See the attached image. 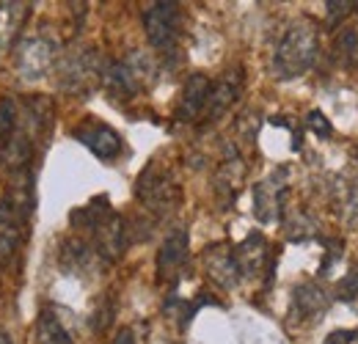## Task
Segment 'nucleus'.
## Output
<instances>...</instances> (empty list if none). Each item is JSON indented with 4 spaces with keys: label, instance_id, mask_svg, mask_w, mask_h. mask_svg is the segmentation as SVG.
I'll use <instances>...</instances> for the list:
<instances>
[{
    "label": "nucleus",
    "instance_id": "nucleus-23",
    "mask_svg": "<svg viewBox=\"0 0 358 344\" xmlns=\"http://www.w3.org/2000/svg\"><path fill=\"white\" fill-rule=\"evenodd\" d=\"M287 237L292 243H303V240H312L317 237V223L306 213H298V215L287 217Z\"/></svg>",
    "mask_w": 358,
    "mask_h": 344
},
{
    "label": "nucleus",
    "instance_id": "nucleus-7",
    "mask_svg": "<svg viewBox=\"0 0 358 344\" xmlns=\"http://www.w3.org/2000/svg\"><path fill=\"white\" fill-rule=\"evenodd\" d=\"M143 28H146V36H149L155 50L171 52L179 42V34H182V8H179V3H169V0L149 3L143 8Z\"/></svg>",
    "mask_w": 358,
    "mask_h": 344
},
{
    "label": "nucleus",
    "instance_id": "nucleus-26",
    "mask_svg": "<svg viewBox=\"0 0 358 344\" xmlns=\"http://www.w3.org/2000/svg\"><path fill=\"white\" fill-rule=\"evenodd\" d=\"M306 127L312 129L317 138H322V141H328L331 135H334V127H331V122L320 113V110H312L309 116H306Z\"/></svg>",
    "mask_w": 358,
    "mask_h": 344
},
{
    "label": "nucleus",
    "instance_id": "nucleus-13",
    "mask_svg": "<svg viewBox=\"0 0 358 344\" xmlns=\"http://www.w3.org/2000/svg\"><path fill=\"white\" fill-rule=\"evenodd\" d=\"M240 91H243V69H226L224 75L213 83L210 88V99H207V108H204V119L215 122L221 119L226 110L240 99Z\"/></svg>",
    "mask_w": 358,
    "mask_h": 344
},
{
    "label": "nucleus",
    "instance_id": "nucleus-6",
    "mask_svg": "<svg viewBox=\"0 0 358 344\" xmlns=\"http://www.w3.org/2000/svg\"><path fill=\"white\" fill-rule=\"evenodd\" d=\"M14 64L22 80H42L58 64V44L45 34L28 36L14 47Z\"/></svg>",
    "mask_w": 358,
    "mask_h": 344
},
{
    "label": "nucleus",
    "instance_id": "nucleus-2",
    "mask_svg": "<svg viewBox=\"0 0 358 344\" xmlns=\"http://www.w3.org/2000/svg\"><path fill=\"white\" fill-rule=\"evenodd\" d=\"M320 55V34L309 20L292 22L273 50V75L278 80H295L306 75Z\"/></svg>",
    "mask_w": 358,
    "mask_h": 344
},
{
    "label": "nucleus",
    "instance_id": "nucleus-18",
    "mask_svg": "<svg viewBox=\"0 0 358 344\" xmlns=\"http://www.w3.org/2000/svg\"><path fill=\"white\" fill-rule=\"evenodd\" d=\"M64 314L66 311H61L55 306L42 308L39 322H36V344H75L72 331L64 322Z\"/></svg>",
    "mask_w": 358,
    "mask_h": 344
},
{
    "label": "nucleus",
    "instance_id": "nucleus-20",
    "mask_svg": "<svg viewBox=\"0 0 358 344\" xmlns=\"http://www.w3.org/2000/svg\"><path fill=\"white\" fill-rule=\"evenodd\" d=\"M334 201H336V210L342 213L345 220H358V185L353 179H339L334 185Z\"/></svg>",
    "mask_w": 358,
    "mask_h": 344
},
{
    "label": "nucleus",
    "instance_id": "nucleus-8",
    "mask_svg": "<svg viewBox=\"0 0 358 344\" xmlns=\"http://www.w3.org/2000/svg\"><path fill=\"white\" fill-rule=\"evenodd\" d=\"M284 176H287L284 169H278L254 185V215L259 223H278L284 217V196H287Z\"/></svg>",
    "mask_w": 358,
    "mask_h": 344
},
{
    "label": "nucleus",
    "instance_id": "nucleus-28",
    "mask_svg": "<svg viewBox=\"0 0 358 344\" xmlns=\"http://www.w3.org/2000/svg\"><path fill=\"white\" fill-rule=\"evenodd\" d=\"M322 344H358V331H334Z\"/></svg>",
    "mask_w": 358,
    "mask_h": 344
},
{
    "label": "nucleus",
    "instance_id": "nucleus-9",
    "mask_svg": "<svg viewBox=\"0 0 358 344\" xmlns=\"http://www.w3.org/2000/svg\"><path fill=\"white\" fill-rule=\"evenodd\" d=\"M190 237H187V229H171L157 251V278L166 281V284H177L185 264H187V257H190Z\"/></svg>",
    "mask_w": 358,
    "mask_h": 344
},
{
    "label": "nucleus",
    "instance_id": "nucleus-1",
    "mask_svg": "<svg viewBox=\"0 0 358 344\" xmlns=\"http://www.w3.org/2000/svg\"><path fill=\"white\" fill-rule=\"evenodd\" d=\"M72 223L78 231H83L89 240V245L94 248V254L102 261H119L127 251V226L124 217L119 215L110 201L94 199L91 204H86L83 210L72 213Z\"/></svg>",
    "mask_w": 358,
    "mask_h": 344
},
{
    "label": "nucleus",
    "instance_id": "nucleus-29",
    "mask_svg": "<svg viewBox=\"0 0 358 344\" xmlns=\"http://www.w3.org/2000/svg\"><path fill=\"white\" fill-rule=\"evenodd\" d=\"M113 344H135V334L130 331V328H122V331L116 334Z\"/></svg>",
    "mask_w": 358,
    "mask_h": 344
},
{
    "label": "nucleus",
    "instance_id": "nucleus-31",
    "mask_svg": "<svg viewBox=\"0 0 358 344\" xmlns=\"http://www.w3.org/2000/svg\"><path fill=\"white\" fill-rule=\"evenodd\" d=\"M356 11H358V3H356Z\"/></svg>",
    "mask_w": 358,
    "mask_h": 344
},
{
    "label": "nucleus",
    "instance_id": "nucleus-12",
    "mask_svg": "<svg viewBox=\"0 0 358 344\" xmlns=\"http://www.w3.org/2000/svg\"><path fill=\"white\" fill-rule=\"evenodd\" d=\"M210 88H213V80L207 75H201V72H193L185 80L177 110H174V116L179 122H196L199 116H204V108H207V99H210Z\"/></svg>",
    "mask_w": 358,
    "mask_h": 344
},
{
    "label": "nucleus",
    "instance_id": "nucleus-5",
    "mask_svg": "<svg viewBox=\"0 0 358 344\" xmlns=\"http://www.w3.org/2000/svg\"><path fill=\"white\" fill-rule=\"evenodd\" d=\"M55 72H58V80L61 88L72 91V94H83L89 91L94 83H102V72H105V64L99 58V52L94 47H83V50H72L66 52L58 64H55Z\"/></svg>",
    "mask_w": 358,
    "mask_h": 344
},
{
    "label": "nucleus",
    "instance_id": "nucleus-30",
    "mask_svg": "<svg viewBox=\"0 0 358 344\" xmlns=\"http://www.w3.org/2000/svg\"><path fill=\"white\" fill-rule=\"evenodd\" d=\"M0 344H14L11 339H8V334H6V331H0Z\"/></svg>",
    "mask_w": 358,
    "mask_h": 344
},
{
    "label": "nucleus",
    "instance_id": "nucleus-15",
    "mask_svg": "<svg viewBox=\"0 0 358 344\" xmlns=\"http://www.w3.org/2000/svg\"><path fill=\"white\" fill-rule=\"evenodd\" d=\"M234 261H237V270H240L243 278H257V275H262L270 261V243L259 231H251V234L234 248Z\"/></svg>",
    "mask_w": 358,
    "mask_h": 344
},
{
    "label": "nucleus",
    "instance_id": "nucleus-3",
    "mask_svg": "<svg viewBox=\"0 0 358 344\" xmlns=\"http://www.w3.org/2000/svg\"><path fill=\"white\" fill-rule=\"evenodd\" d=\"M152 78H155V61L146 52L135 50V52L119 58V61L105 64L102 86L108 88V94L116 96V99H133L152 83Z\"/></svg>",
    "mask_w": 358,
    "mask_h": 344
},
{
    "label": "nucleus",
    "instance_id": "nucleus-25",
    "mask_svg": "<svg viewBox=\"0 0 358 344\" xmlns=\"http://www.w3.org/2000/svg\"><path fill=\"white\" fill-rule=\"evenodd\" d=\"M336 298H339V301H356L358 298V270H350V273L336 284Z\"/></svg>",
    "mask_w": 358,
    "mask_h": 344
},
{
    "label": "nucleus",
    "instance_id": "nucleus-16",
    "mask_svg": "<svg viewBox=\"0 0 358 344\" xmlns=\"http://www.w3.org/2000/svg\"><path fill=\"white\" fill-rule=\"evenodd\" d=\"M34 152H36V143H34L25 132L17 129L8 141L0 143V169L8 171L11 176L28 173L31 160H34Z\"/></svg>",
    "mask_w": 358,
    "mask_h": 344
},
{
    "label": "nucleus",
    "instance_id": "nucleus-10",
    "mask_svg": "<svg viewBox=\"0 0 358 344\" xmlns=\"http://www.w3.org/2000/svg\"><path fill=\"white\" fill-rule=\"evenodd\" d=\"M72 135L91 149L99 160H116L122 155V138L113 127H108L105 122H94V119H86L83 124L72 129Z\"/></svg>",
    "mask_w": 358,
    "mask_h": 344
},
{
    "label": "nucleus",
    "instance_id": "nucleus-21",
    "mask_svg": "<svg viewBox=\"0 0 358 344\" xmlns=\"http://www.w3.org/2000/svg\"><path fill=\"white\" fill-rule=\"evenodd\" d=\"M334 55L345 69H358V31L342 28L334 39Z\"/></svg>",
    "mask_w": 358,
    "mask_h": 344
},
{
    "label": "nucleus",
    "instance_id": "nucleus-17",
    "mask_svg": "<svg viewBox=\"0 0 358 344\" xmlns=\"http://www.w3.org/2000/svg\"><path fill=\"white\" fill-rule=\"evenodd\" d=\"M28 17H31V3H20V0L0 3V50L14 47Z\"/></svg>",
    "mask_w": 358,
    "mask_h": 344
},
{
    "label": "nucleus",
    "instance_id": "nucleus-27",
    "mask_svg": "<svg viewBox=\"0 0 358 344\" xmlns=\"http://www.w3.org/2000/svg\"><path fill=\"white\" fill-rule=\"evenodd\" d=\"M350 8H356V3H339V0L328 3V22H331V25H336L345 14H350Z\"/></svg>",
    "mask_w": 358,
    "mask_h": 344
},
{
    "label": "nucleus",
    "instance_id": "nucleus-14",
    "mask_svg": "<svg viewBox=\"0 0 358 344\" xmlns=\"http://www.w3.org/2000/svg\"><path fill=\"white\" fill-rule=\"evenodd\" d=\"M201 261H204L207 275H210L218 287H224V289H231V287H237V284L243 281V275H240V270H237V261H234V248H229L224 243L207 245L204 254H201Z\"/></svg>",
    "mask_w": 358,
    "mask_h": 344
},
{
    "label": "nucleus",
    "instance_id": "nucleus-19",
    "mask_svg": "<svg viewBox=\"0 0 358 344\" xmlns=\"http://www.w3.org/2000/svg\"><path fill=\"white\" fill-rule=\"evenodd\" d=\"M96 261H99V257L94 254L89 240H83V237H69V240L61 243V264H64L69 273L91 270Z\"/></svg>",
    "mask_w": 358,
    "mask_h": 344
},
{
    "label": "nucleus",
    "instance_id": "nucleus-4",
    "mask_svg": "<svg viewBox=\"0 0 358 344\" xmlns=\"http://www.w3.org/2000/svg\"><path fill=\"white\" fill-rule=\"evenodd\" d=\"M135 193H138V201L157 217H169L182 204V190H179L174 173L160 163H149L141 171Z\"/></svg>",
    "mask_w": 358,
    "mask_h": 344
},
{
    "label": "nucleus",
    "instance_id": "nucleus-24",
    "mask_svg": "<svg viewBox=\"0 0 358 344\" xmlns=\"http://www.w3.org/2000/svg\"><path fill=\"white\" fill-rule=\"evenodd\" d=\"M20 243H22V234L17 229H0V264H6L17 254Z\"/></svg>",
    "mask_w": 358,
    "mask_h": 344
},
{
    "label": "nucleus",
    "instance_id": "nucleus-22",
    "mask_svg": "<svg viewBox=\"0 0 358 344\" xmlns=\"http://www.w3.org/2000/svg\"><path fill=\"white\" fill-rule=\"evenodd\" d=\"M20 129V105L11 96L0 99V143L8 141Z\"/></svg>",
    "mask_w": 358,
    "mask_h": 344
},
{
    "label": "nucleus",
    "instance_id": "nucleus-11",
    "mask_svg": "<svg viewBox=\"0 0 358 344\" xmlns=\"http://www.w3.org/2000/svg\"><path fill=\"white\" fill-rule=\"evenodd\" d=\"M328 306H331V295L320 284L306 281V284H298L292 289V308H289V314L298 322L312 325L317 320H322V314L328 311Z\"/></svg>",
    "mask_w": 358,
    "mask_h": 344
}]
</instances>
